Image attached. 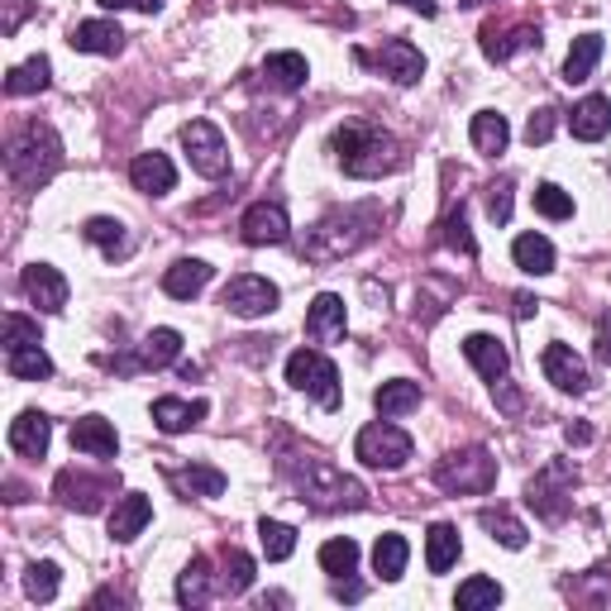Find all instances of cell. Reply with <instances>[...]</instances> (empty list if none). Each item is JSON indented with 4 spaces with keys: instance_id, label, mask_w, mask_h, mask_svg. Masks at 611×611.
Here are the masks:
<instances>
[{
    "instance_id": "obj_1",
    "label": "cell",
    "mask_w": 611,
    "mask_h": 611,
    "mask_svg": "<svg viewBox=\"0 0 611 611\" xmlns=\"http://www.w3.org/2000/svg\"><path fill=\"white\" fill-rule=\"evenodd\" d=\"M278 468L292 483L296 502L316 506V512H359V506H368V492H363L359 478L340 473L320 454H287V459H278Z\"/></svg>"
},
{
    "instance_id": "obj_2",
    "label": "cell",
    "mask_w": 611,
    "mask_h": 611,
    "mask_svg": "<svg viewBox=\"0 0 611 611\" xmlns=\"http://www.w3.org/2000/svg\"><path fill=\"white\" fill-rule=\"evenodd\" d=\"M330 153H334V163H340L349 177H363V181L407 167V153H401L397 139L387 134V129L368 125V120H349V125L334 129Z\"/></svg>"
},
{
    "instance_id": "obj_3",
    "label": "cell",
    "mask_w": 611,
    "mask_h": 611,
    "mask_svg": "<svg viewBox=\"0 0 611 611\" xmlns=\"http://www.w3.org/2000/svg\"><path fill=\"white\" fill-rule=\"evenodd\" d=\"M378 230H383V205L378 201L330 211L316 230H310L306 258H310V263H334V258H349V254H359L363 244L378 239Z\"/></svg>"
},
{
    "instance_id": "obj_4",
    "label": "cell",
    "mask_w": 611,
    "mask_h": 611,
    "mask_svg": "<svg viewBox=\"0 0 611 611\" xmlns=\"http://www.w3.org/2000/svg\"><path fill=\"white\" fill-rule=\"evenodd\" d=\"M62 167V139L48 125H24L5 144V177L15 191H38Z\"/></svg>"
},
{
    "instance_id": "obj_5",
    "label": "cell",
    "mask_w": 611,
    "mask_h": 611,
    "mask_svg": "<svg viewBox=\"0 0 611 611\" xmlns=\"http://www.w3.org/2000/svg\"><path fill=\"white\" fill-rule=\"evenodd\" d=\"M435 487L449 492V497H478V492L497 487V459L483 445H468L454 449L435 463Z\"/></svg>"
},
{
    "instance_id": "obj_6",
    "label": "cell",
    "mask_w": 611,
    "mask_h": 611,
    "mask_svg": "<svg viewBox=\"0 0 611 611\" xmlns=\"http://www.w3.org/2000/svg\"><path fill=\"white\" fill-rule=\"evenodd\" d=\"M574 487H578V468L568 463V459H550V463H544L540 473L526 483V502L536 506L540 521L559 526V521L568 516V506H574Z\"/></svg>"
},
{
    "instance_id": "obj_7",
    "label": "cell",
    "mask_w": 611,
    "mask_h": 611,
    "mask_svg": "<svg viewBox=\"0 0 611 611\" xmlns=\"http://www.w3.org/2000/svg\"><path fill=\"white\" fill-rule=\"evenodd\" d=\"M287 383L325 411L340 407V368H334L320 349H296V354L287 359Z\"/></svg>"
},
{
    "instance_id": "obj_8",
    "label": "cell",
    "mask_w": 611,
    "mask_h": 611,
    "mask_svg": "<svg viewBox=\"0 0 611 611\" xmlns=\"http://www.w3.org/2000/svg\"><path fill=\"white\" fill-rule=\"evenodd\" d=\"M354 454H359V459L368 463V468L397 473V468L411 459V435H407V431H397L392 421H373V425H363V431H359Z\"/></svg>"
},
{
    "instance_id": "obj_9",
    "label": "cell",
    "mask_w": 611,
    "mask_h": 611,
    "mask_svg": "<svg viewBox=\"0 0 611 611\" xmlns=\"http://www.w3.org/2000/svg\"><path fill=\"white\" fill-rule=\"evenodd\" d=\"M220 306H225L230 316H239V320L272 316V310H278V287H272L268 278H258V272H239V278L225 282V292H220Z\"/></svg>"
},
{
    "instance_id": "obj_10",
    "label": "cell",
    "mask_w": 611,
    "mask_h": 611,
    "mask_svg": "<svg viewBox=\"0 0 611 611\" xmlns=\"http://www.w3.org/2000/svg\"><path fill=\"white\" fill-rule=\"evenodd\" d=\"M181 149H187L191 167L201 177H225L230 173V149H225V134L211 125V120H191L181 125Z\"/></svg>"
},
{
    "instance_id": "obj_11",
    "label": "cell",
    "mask_w": 611,
    "mask_h": 611,
    "mask_svg": "<svg viewBox=\"0 0 611 611\" xmlns=\"http://www.w3.org/2000/svg\"><path fill=\"white\" fill-rule=\"evenodd\" d=\"M110 492H115V478H91L82 468H62L58 483H54V497L68 506V512H82V516H96Z\"/></svg>"
},
{
    "instance_id": "obj_12",
    "label": "cell",
    "mask_w": 611,
    "mask_h": 611,
    "mask_svg": "<svg viewBox=\"0 0 611 611\" xmlns=\"http://www.w3.org/2000/svg\"><path fill=\"white\" fill-rule=\"evenodd\" d=\"M359 62H368V68H378L383 77H392L397 86H415L425 77V58L421 48L407 44V38H387L378 54H359Z\"/></svg>"
},
{
    "instance_id": "obj_13",
    "label": "cell",
    "mask_w": 611,
    "mask_h": 611,
    "mask_svg": "<svg viewBox=\"0 0 611 611\" xmlns=\"http://www.w3.org/2000/svg\"><path fill=\"white\" fill-rule=\"evenodd\" d=\"M239 234H244V244H254V249H263V244H287L292 239V220H287V211H282L278 201H258V205L244 211Z\"/></svg>"
},
{
    "instance_id": "obj_14",
    "label": "cell",
    "mask_w": 611,
    "mask_h": 611,
    "mask_svg": "<svg viewBox=\"0 0 611 611\" xmlns=\"http://www.w3.org/2000/svg\"><path fill=\"white\" fill-rule=\"evenodd\" d=\"M540 368H544V378H550L559 392H574L583 397L592 387V373H588V363H583L568 344H544V354H540Z\"/></svg>"
},
{
    "instance_id": "obj_15",
    "label": "cell",
    "mask_w": 611,
    "mask_h": 611,
    "mask_svg": "<svg viewBox=\"0 0 611 611\" xmlns=\"http://www.w3.org/2000/svg\"><path fill=\"white\" fill-rule=\"evenodd\" d=\"M344 330H349L344 296L320 292L316 302H310V310H306V334H310L316 344H334V340H344Z\"/></svg>"
},
{
    "instance_id": "obj_16",
    "label": "cell",
    "mask_w": 611,
    "mask_h": 611,
    "mask_svg": "<svg viewBox=\"0 0 611 611\" xmlns=\"http://www.w3.org/2000/svg\"><path fill=\"white\" fill-rule=\"evenodd\" d=\"M24 296H30L38 310L54 316V310L68 306V278H62L54 263H30L24 268Z\"/></svg>"
},
{
    "instance_id": "obj_17",
    "label": "cell",
    "mask_w": 611,
    "mask_h": 611,
    "mask_svg": "<svg viewBox=\"0 0 611 611\" xmlns=\"http://www.w3.org/2000/svg\"><path fill=\"white\" fill-rule=\"evenodd\" d=\"M483 58L487 62H506L512 54H521V48H540V30L536 24H483Z\"/></svg>"
},
{
    "instance_id": "obj_18",
    "label": "cell",
    "mask_w": 611,
    "mask_h": 611,
    "mask_svg": "<svg viewBox=\"0 0 611 611\" xmlns=\"http://www.w3.org/2000/svg\"><path fill=\"white\" fill-rule=\"evenodd\" d=\"M463 359L473 363L483 378L497 387V383H506V373H512V354H506V344L497 340V334H468L463 340Z\"/></svg>"
},
{
    "instance_id": "obj_19",
    "label": "cell",
    "mask_w": 611,
    "mask_h": 611,
    "mask_svg": "<svg viewBox=\"0 0 611 611\" xmlns=\"http://www.w3.org/2000/svg\"><path fill=\"white\" fill-rule=\"evenodd\" d=\"M48 439H54V425H48L44 411H20L15 421H10V449L24 454V459H44Z\"/></svg>"
},
{
    "instance_id": "obj_20",
    "label": "cell",
    "mask_w": 611,
    "mask_h": 611,
    "mask_svg": "<svg viewBox=\"0 0 611 611\" xmlns=\"http://www.w3.org/2000/svg\"><path fill=\"white\" fill-rule=\"evenodd\" d=\"M72 449L91 454V459H115L120 454V435H115L106 415H82V421H72Z\"/></svg>"
},
{
    "instance_id": "obj_21",
    "label": "cell",
    "mask_w": 611,
    "mask_h": 611,
    "mask_svg": "<svg viewBox=\"0 0 611 611\" xmlns=\"http://www.w3.org/2000/svg\"><path fill=\"white\" fill-rule=\"evenodd\" d=\"M153 521V502L144 497V492H125L120 502H115V512H110V540H139L144 536V526Z\"/></svg>"
},
{
    "instance_id": "obj_22",
    "label": "cell",
    "mask_w": 611,
    "mask_h": 611,
    "mask_svg": "<svg viewBox=\"0 0 611 611\" xmlns=\"http://www.w3.org/2000/svg\"><path fill=\"white\" fill-rule=\"evenodd\" d=\"M68 44L77 48V54H101V58H115L125 48V30L115 20H82L72 30Z\"/></svg>"
},
{
    "instance_id": "obj_23",
    "label": "cell",
    "mask_w": 611,
    "mask_h": 611,
    "mask_svg": "<svg viewBox=\"0 0 611 611\" xmlns=\"http://www.w3.org/2000/svg\"><path fill=\"white\" fill-rule=\"evenodd\" d=\"M129 181H134L139 191H149V197H167V191L177 187V167L167 153H139V158L129 163Z\"/></svg>"
},
{
    "instance_id": "obj_24",
    "label": "cell",
    "mask_w": 611,
    "mask_h": 611,
    "mask_svg": "<svg viewBox=\"0 0 611 611\" xmlns=\"http://www.w3.org/2000/svg\"><path fill=\"white\" fill-rule=\"evenodd\" d=\"M211 278H215V268L205 263V258H177V263L163 272V292L177 296V302H191V296L205 292Z\"/></svg>"
},
{
    "instance_id": "obj_25",
    "label": "cell",
    "mask_w": 611,
    "mask_h": 611,
    "mask_svg": "<svg viewBox=\"0 0 611 611\" xmlns=\"http://www.w3.org/2000/svg\"><path fill=\"white\" fill-rule=\"evenodd\" d=\"M167 483H173L181 497H220L230 478L211 463H187V468H167Z\"/></svg>"
},
{
    "instance_id": "obj_26",
    "label": "cell",
    "mask_w": 611,
    "mask_h": 611,
    "mask_svg": "<svg viewBox=\"0 0 611 611\" xmlns=\"http://www.w3.org/2000/svg\"><path fill=\"white\" fill-rule=\"evenodd\" d=\"M568 129H574V139H583V144H597V139H607L611 134V101L607 96L578 101L574 115H568Z\"/></svg>"
},
{
    "instance_id": "obj_27",
    "label": "cell",
    "mask_w": 611,
    "mask_h": 611,
    "mask_svg": "<svg viewBox=\"0 0 611 611\" xmlns=\"http://www.w3.org/2000/svg\"><path fill=\"white\" fill-rule=\"evenodd\" d=\"M197 421H205V401H181V397H158L153 401V425L163 435H181Z\"/></svg>"
},
{
    "instance_id": "obj_28",
    "label": "cell",
    "mask_w": 611,
    "mask_h": 611,
    "mask_svg": "<svg viewBox=\"0 0 611 611\" xmlns=\"http://www.w3.org/2000/svg\"><path fill=\"white\" fill-rule=\"evenodd\" d=\"M211 592H215L211 559L197 554L187 568H181V578H177V602L181 607H205V602H211Z\"/></svg>"
},
{
    "instance_id": "obj_29",
    "label": "cell",
    "mask_w": 611,
    "mask_h": 611,
    "mask_svg": "<svg viewBox=\"0 0 611 611\" xmlns=\"http://www.w3.org/2000/svg\"><path fill=\"white\" fill-rule=\"evenodd\" d=\"M468 134H473V149L487 153V158H497V153H506V144H512V125H506V115H497V110H478Z\"/></svg>"
},
{
    "instance_id": "obj_30",
    "label": "cell",
    "mask_w": 611,
    "mask_h": 611,
    "mask_svg": "<svg viewBox=\"0 0 611 611\" xmlns=\"http://www.w3.org/2000/svg\"><path fill=\"white\" fill-rule=\"evenodd\" d=\"M459 554H463L459 530L445 521L431 526V536H425V568H431V574H449V568L459 564Z\"/></svg>"
},
{
    "instance_id": "obj_31",
    "label": "cell",
    "mask_w": 611,
    "mask_h": 611,
    "mask_svg": "<svg viewBox=\"0 0 611 611\" xmlns=\"http://www.w3.org/2000/svg\"><path fill=\"white\" fill-rule=\"evenodd\" d=\"M82 234H86L91 244H96L101 254L110 258V263H115V258H129V249H134V239H129V230L120 225V220H110V215H91Z\"/></svg>"
},
{
    "instance_id": "obj_32",
    "label": "cell",
    "mask_w": 611,
    "mask_h": 611,
    "mask_svg": "<svg viewBox=\"0 0 611 611\" xmlns=\"http://www.w3.org/2000/svg\"><path fill=\"white\" fill-rule=\"evenodd\" d=\"M5 368H10V378H24V383L54 378V359L44 354V340H38V344H20V349H5Z\"/></svg>"
},
{
    "instance_id": "obj_33",
    "label": "cell",
    "mask_w": 611,
    "mask_h": 611,
    "mask_svg": "<svg viewBox=\"0 0 611 611\" xmlns=\"http://www.w3.org/2000/svg\"><path fill=\"white\" fill-rule=\"evenodd\" d=\"M306 77H310V68L302 54H268L263 58V82L278 91H302Z\"/></svg>"
},
{
    "instance_id": "obj_34",
    "label": "cell",
    "mask_w": 611,
    "mask_h": 611,
    "mask_svg": "<svg viewBox=\"0 0 611 611\" xmlns=\"http://www.w3.org/2000/svg\"><path fill=\"white\" fill-rule=\"evenodd\" d=\"M373 407H378V415H407L421 407V383H411V378H392V383H383L378 392H373Z\"/></svg>"
},
{
    "instance_id": "obj_35",
    "label": "cell",
    "mask_w": 611,
    "mask_h": 611,
    "mask_svg": "<svg viewBox=\"0 0 611 611\" xmlns=\"http://www.w3.org/2000/svg\"><path fill=\"white\" fill-rule=\"evenodd\" d=\"M512 258H516V268L521 272H530V278L554 272V244L544 239V234H521V239L512 244Z\"/></svg>"
},
{
    "instance_id": "obj_36",
    "label": "cell",
    "mask_w": 611,
    "mask_h": 611,
    "mask_svg": "<svg viewBox=\"0 0 611 611\" xmlns=\"http://www.w3.org/2000/svg\"><path fill=\"white\" fill-rule=\"evenodd\" d=\"M597 58H602V34H578L574 48H568V58H564V82L568 86L588 82L592 68H597Z\"/></svg>"
},
{
    "instance_id": "obj_37",
    "label": "cell",
    "mask_w": 611,
    "mask_h": 611,
    "mask_svg": "<svg viewBox=\"0 0 611 611\" xmlns=\"http://www.w3.org/2000/svg\"><path fill=\"white\" fill-rule=\"evenodd\" d=\"M478 526H483L497 544H506V550H526V526L516 521L506 506H483V512H478Z\"/></svg>"
},
{
    "instance_id": "obj_38",
    "label": "cell",
    "mask_w": 611,
    "mask_h": 611,
    "mask_svg": "<svg viewBox=\"0 0 611 611\" xmlns=\"http://www.w3.org/2000/svg\"><path fill=\"white\" fill-rule=\"evenodd\" d=\"M407 559H411L407 536H378V544H373V568L383 574V583H397L407 574Z\"/></svg>"
},
{
    "instance_id": "obj_39",
    "label": "cell",
    "mask_w": 611,
    "mask_h": 611,
    "mask_svg": "<svg viewBox=\"0 0 611 611\" xmlns=\"http://www.w3.org/2000/svg\"><path fill=\"white\" fill-rule=\"evenodd\" d=\"M48 82H54V68H48V58L38 54L30 62H20V68H10L5 91L10 96H34V91H48Z\"/></svg>"
},
{
    "instance_id": "obj_40",
    "label": "cell",
    "mask_w": 611,
    "mask_h": 611,
    "mask_svg": "<svg viewBox=\"0 0 611 611\" xmlns=\"http://www.w3.org/2000/svg\"><path fill=\"white\" fill-rule=\"evenodd\" d=\"M181 354V334L177 330H153L144 344H139V368H167V363H177Z\"/></svg>"
},
{
    "instance_id": "obj_41",
    "label": "cell",
    "mask_w": 611,
    "mask_h": 611,
    "mask_svg": "<svg viewBox=\"0 0 611 611\" xmlns=\"http://www.w3.org/2000/svg\"><path fill=\"white\" fill-rule=\"evenodd\" d=\"M58 588H62V568L54 559H38V564L24 568V592H30L34 602H54Z\"/></svg>"
},
{
    "instance_id": "obj_42",
    "label": "cell",
    "mask_w": 611,
    "mask_h": 611,
    "mask_svg": "<svg viewBox=\"0 0 611 611\" xmlns=\"http://www.w3.org/2000/svg\"><path fill=\"white\" fill-rule=\"evenodd\" d=\"M320 568L330 578H349L359 568V544L349 540V536H340V540H325L320 544Z\"/></svg>"
},
{
    "instance_id": "obj_43",
    "label": "cell",
    "mask_w": 611,
    "mask_h": 611,
    "mask_svg": "<svg viewBox=\"0 0 611 611\" xmlns=\"http://www.w3.org/2000/svg\"><path fill=\"white\" fill-rule=\"evenodd\" d=\"M254 588V559L244 550H225V574H220V592L244 597Z\"/></svg>"
},
{
    "instance_id": "obj_44",
    "label": "cell",
    "mask_w": 611,
    "mask_h": 611,
    "mask_svg": "<svg viewBox=\"0 0 611 611\" xmlns=\"http://www.w3.org/2000/svg\"><path fill=\"white\" fill-rule=\"evenodd\" d=\"M497 602H502V583L497 578H468V583H459V592H454V607L459 611L497 607Z\"/></svg>"
},
{
    "instance_id": "obj_45",
    "label": "cell",
    "mask_w": 611,
    "mask_h": 611,
    "mask_svg": "<svg viewBox=\"0 0 611 611\" xmlns=\"http://www.w3.org/2000/svg\"><path fill=\"white\" fill-rule=\"evenodd\" d=\"M258 540H263V554L272 559V564H282V559H292V550H296V530L287 526V521H258Z\"/></svg>"
},
{
    "instance_id": "obj_46",
    "label": "cell",
    "mask_w": 611,
    "mask_h": 611,
    "mask_svg": "<svg viewBox=\"0 0 611 611\" xmlns=\"http://www.w3.org/2000/svg\"><path fill=\"white\" fill-rule=\"evenodd\" d=\"M536 211L544 220H568L574 215V197H568L564 187H554V181H540L536 187Z\"/></svg>"
},
{
    "instance_id": "obj_47",
    "label": "cell",
    "mask_w": 611,
    "mask_h": 611,
    "mask_svg": "<svg viewBox=\"0 0 611 611\" xmlns=\"http://www.w3.org/2000/svg\"><path fill=\"white\" fill-rule=\"evenodd\" d=\"M445 244L454 254H463V258H478V239H473V230H468L463 205L459 211H449V220H445Z\"/></svg>"
},
{
    "instance_id": "obj_48",
    "label": "cell",
    "mask_w": 611,
    "mask_h": 611,
    "mask_svg": "<svg viewBox=\"0 0 611 611\" xmlns=\"http://www.w3.org/2000/svg\"><path fill=\"white\" fill-rule=\"evenodd\" d=\"M554 125H559V110H554V106H540V110L526 120V139H530V144H550V139H554Z\"/></svg>"
},
{
    "instance_id": "obj_49",
    "label": "cell",
    "mask_w": 611,
    "mask_h": 611,
    "mask_svg": "<svg viewBox=\"0 0 611 611\" xmlns=\"http://www.w3.org/2000/svg\"><path fill=\"white\" fill-rule=\"evenodd\" d=\"M487 215L497 220V225L512 220V177H502V181H492L487 187Z\"/></svg>"
},
{
    "instance_id": "obj_50",
    "label": "cell",
    "mask_w": 611,
    "mask_h": 611,
    "mask_svg": "<svg viewBox=\"0 0 611 611\" xmlns=\"http://www.w3.org/2000/svg\"><path fill=\"white\" fill-rule=\"evenodd\" d=\"M20 344H38V325L30 316H5V349Z\"/></svg>"
},
{
    "instance_id": "obj_51",
    "label": "cell",
    "mask_w": 611,
    "mask_h": 611,
    "mask_svg": "<svg viewBox=\"0 0 611 611\" xmlns=\"http://www.w3.org/2000/svg\"><path fill=\"white\" fill-rule=\"evenodd\" d=\"M0 5H5V20H0V34L5 38H15L20 34V24H24V15H30V0H0Z\"/></svg>"
},
{
    "instance_id": "obj_52",
    "label": "cell",
    "mask_w": 611,
    "mask_h": 611,
    "mask_svg": "<svg viewBox=\"0 0 611 611\" xmlns=\"http://www.w3.org/2000/svg\"><path fill=\"white\" fill-rule=\"evenodd\" d=\"M592 344H597V349H592L597 363H607V368H611V316L597 320V340H592Z\"/></svg>"
},
{
    "instance_id": "obj_53",
    "label": "cell",
    "mask_w": 611,
    "mask_h": 611,
    "mask_svg": "<svg viewBox=\"0 0 611 611\" xmlns=\"http://www.w3.org/2000/svg\"><path fill=\"white\" fill-rule=\"evenodd\" d=\"M106 10H144V15H153V10H163V0H101Z\"/></svg>"
},
{
    "instance_id": "obj_54",
    "label": "cell",
    "mask_w": 611,
    "mask_h": 611,
    "mask_svg": "<svg viewBox=\"0 0 611 611\" xmlns=\"http://www.w3.org/2000/svg\"><path fill=\"white\" fill-rule=\"evenodd\" d=\"M564 439L574 449H583V445H592V425L588 421H574V425H564Z\"/></svg>"
},
{
    "instance_id": "obj_55",
    "label": "cell",
    "mask_w": 611,
    "mask_h": 611,
    "mask_svg": "<svg viewBox=\"0 0 611 611\" xmlns=\"http://www.w3.org/2000/svg\"><path fill=\"white\" fill-rule=\"evenodd\" d=\"M536 306H540V302H536V296H526V292H516V296H512L516 320H530V316H536Z\"/></svg>"
},
{
    "instance_id": "obj_56",
    "label": "cell",
    "mask_w": 611,
    "mask_h": 611,
    "mask_svg": "<svg viewBox=\"0 0 611 611\" xmlns=\"http://www.w3.org/2000/svg\"><path fill=\"white\" fill-rule=\"evenodd\" d=\"M334 597H349V602H359V597H363V588H359V583H344V578H334Z\"/></svg>"
},
{
    "instance_id": "obj_57",
    "label": "cell",
    "mask_w": 611,
    "mask_h": 611,
    "mask_svg": "<svg viewBox=\"0 0 611 611\" xmlns=\"http://www.w3.org/2000/svg\"><path fill=\"white\" fill-rule=\"evenodd\" d=\"M397 5H411V10H421V15H439L435 0H397Z\"/></svg>"
},
{
    "instance_id": "obj_58",
    "label": "cell",
    "mask_w": 611,
    "mask_h": 611,
    "mask_svg": "<svg viewBox=\"0 0 611 611\" xmlns=\"http://www.w3.org/2000/svg\"><path fill=\"white\" fill-rule=\"evenodd\" d=\"M463 5H468V10H478V5H487V0H463Z\"/></svg>"
}]
</instances>
